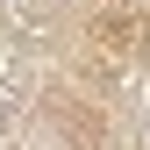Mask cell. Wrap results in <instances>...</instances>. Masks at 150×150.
<instances>
[{
    "label": "cell",
    "mask_w": 150,
    "mask_h": 150,
    "mask_svg": "<svg viewBox=\"0 0 150 150\" xmlns=\"http://www.w3.org/2000/svg\"><path fill=\"white\" fill-rule=\"evenodd\" d=\"M136 36H143V22H136L129 7H115V14L93 22V43H100V50H136Z\"/></svg>",
    "instance_id": "6da1fadb"
},
{
    "label": "cell",
    "mask_w": 150,
    "mask_h": 150,
    "mask_svg": "<svg viewBox=\"0 0 150 150\" xmlns=\"http://www.w3.org/2000/svg\"><path fill=\"white\" fill-rule=\"evenodd\" d=\"M7 143H14V107L0 100V150H7Z\"/></svg>",
    "instance_id": "7a4b0ae2"
}]
</instances>
